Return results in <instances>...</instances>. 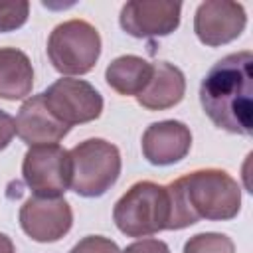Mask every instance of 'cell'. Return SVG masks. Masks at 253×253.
<instances>
[{
	"mask_svg": "<svg viewBox=\"0 0 253 253\" xmlns=\"http://www.w3.org/2000/svg\"><path fill=\"white\" fill-rule=\"evenodd\" d=\"M14 121H16V134L28 146L57 144L69 132V126L51 115L42 93L28 97L22 103Z\"/></svg>",
	"mask_w": 253,
	"mask_h": 253,
	"instance_id": "obj_12",
	"label": "cell"
},
{
	"mask_svg": "<svg viewBox=\"0 0 253 253\" xmlns=\"http://www.w3.org/2000/svg\"><path fill=\"white\" fill-rule=\"evenodd\" d=\"M182 253H235V243L225 233L204 231L192 235L184 243Z\"/></svg>",
	"mask_w": 253,
	"mask_h": 253,
	"instance_id": "obj_16",
	"label": "cell"
},
{
	"mask_svg": "<svg viewBox=\"0 0 253 253\" xmlns=\"http://www.w3.org/2000/svg\"><path fill=\"white\" fill-rule=\"evenodd\" d=\"M34 67L18 47H0V99L20 101L32 93Z\"/></svg>",
	"mask_w": 253,
	"mask_h": 253,
	"instance_id": "obj_14",
	"label": "cell"
},
{
	"mask_svg": "<svg viewBox=\"0 0 253 253\" xmlns=\"http://www.w3.org/2000/svg\"><path fill=\"white\" fill-rule=\"evenodd\" d=\"M42 95L51 115L69 128L73 125L91 123L103 113L101 93L85 79L61 77L51 83Z\"/></svg>",
	"mask_w": 253,
	"mask_h": 253,
	"instance_id": "obj_7",
	"label": "cell"
},
{
	"mask_svg": "<svg viewBox=\"0 0 253 253\" xmlns=\"http://www.w3.org/2000/svg\"><path fill=\"white\" fill-rule=\"evenodd\" d=\"M186 93V77L182 69L168 61L152 63V77L144 91L136 97L138 105L148 111H166L176 107Z\"/></svg>",
	"mask_w": 253,
	"mask_h": 253,
	"instance_id": "obj_13",
	"label": "cell"
},
{
	"mask_svg": "<svg viewBox=\"0 0 253 253\" xmlns=\"http://www.w3.org/2000/svg\"><path fill=\"white\" fill-rule=\"evenodd\" d=\"M182 4L172 0H130L121 8L119 24L132 38H164L180 26Z\"/></svg>",
	"mask_w": 253,
	"mask_h": 253,
	"instance_id": "obj_10",
	"label": "cell"
},
{
	"mask_svg": "<svg viewBox=\"0 0 253 253\" xmlns=\"http://www.w3.org/2000/svg\"><path fill=\"white\" fill-rule=\"evenodd\" d=\"M152 77V63L140 55H119L105 69L107 85L125 97H138Z\"/></svg>",
	"mask_w": 253,
	"mask_h": 253,
	"instance_id": "obj_15",
	"label": "cell"
},
{
	"mask_svg": "<svg viewBox=\"0 0 253 253\" xmlns=\"http://www.w3.org/2000/svg\"><path fill=\"white\" fill-rule=\"evenodd\" d=\"M247 26L245 8L229 0H206L196 8L194 32L208 47H219L237 40Z\"/></svg>",
	"mask_w": 253,
	"mask_h": 253,
	"instance_id": "obj_9",
	"label": "cell"
},
{
	"mask_svg": "<svg viewBox=\"0 0 253 253\" xmlns=\"http://www.w3.org/2000/svg\"><path fill=\"white\" fill-rule=\"evenodd\" d=\"M47 57L61 75L89 73L101 55V36L87 20H67L57 24L47 38Z\"/></svg>",
	"mask_w": 253,
	"mask_h": 253,
	"instance_id": "obj_5",
	"label": "cell"
},
{
	"mask_svg": "<svg viewBox=\"0 0 253 253\" xmlns=\"http://www.w3.org/2000/svg\"><path fill=\"white\" fill-rule=\"evenodd\" d=\"M0 253H16L14 243L6 233H0Z\"/></svg>",
	"mask_w": 253,
	"mask_h": 253,
	"instance_id": "obj_21",
	"label": "cell"
},
{
	"mask_svg": "<svg viewBox=\"0 0 253 253\" xmlns=\"http://www.w3.org/2000/svg\"><path fill=\"white\" fill-rule=\"evenodd\" d=\"M28 16H30V2L26 0L0 2V34L22 28L28 22Z\"/></svg>",
	"mask_w": 253,
	"mask_h": 253,
	"instance_id": "obj_17",
	"label": "cell"
},
{
	"mask_svg": "<svg viewBox=\"0 0 253 253\" xmlns=\"http://www.w3.org/2000/svg\"><path fill=\"white\" fill-rule=\"evenodd\" d=\"M20 225L24 233L38 243H53L69 233L73 211L69 202L61 198L32 196L20 208Z\"/></svg>",
	"mask_w": 253,
	"mask_h": 253,
	"instance_id": "obj_8",
	"label": "cell"
},
{
	"mask_svg": "<svg viewBox=\"0 0 253 253\" xmlns=\"http://www.w3.org/2000/svg\"><path fill=\"white\" fill-rule=\"evenodd\" d=\"M113 221L126 237H150L168 229L170 200L166 186L150 180L132 184L115 204Z\"/></svg>",
	"mask_w": 253,
	"mask_h": 253,
	"instance_id": "obj_3",
	"label": "cell"
},
{
	"mask_svg": "<svg viewBox=\"0 0 253 253\" xmlns=\"http://www.w3.org/2000/svg\"><path fill=\"white\" fill-rule=\"evenodd\" d=\"M22 176L34 196L61 198L71 184L69 150L59 144L30 146L24 154Z\"/></svg>",
	"mask_w": 253,
	"mask_h": 253,
	"instance_id": "obj_6",
	"label": "cell"
},
{
	"mask_svg": "<svg viewBox=\"0 0 253 253\" xmlns=\"http://www.w3.org/2000/svg\"><path fill=\"white\" fill-rule=\"evenodd\" d=\"M121 253H170V247L162 239L154 237H142L130 245H126Z\"/></svg>",
	"mask_w": 253,
	"mask_h": 253,
	"instance_id": "obj_19",
	"label": "cell"
},
{
	"mask_svg": "<svg viewBox=\"0 0 253 253\" xmlns=\"http://www.w3.org/2000/svg\"><path fill=\"white\" fill-rule=\"evenodd\" d=\"M140 146L142 156L152 166H170L188 156L192 148V132L182 121H158L146 126Z\"/></svg>",
	"mask_w": 253,
	"mask_h": 253,
	"instance_id": "obj_11",
	"label": "cell"
},
{
	"mask_svg": "<svg viewBox=\"0 0 253 253\" xmlns=\"http://www.w3.org/2000/svg\"><path fill=\"white\" fill-rule=\"evenodd\" d=\"M69 188L83 198L107 194L121 176V152L105 138H87L69 150Z\"/></svg>",
	"mask_w": 253,
	"mask_h": 253,
	"instance_id": "obj_4",
	"label": "cell"
},
{
	"mask_svg": "<svg viewBox=\"0 0 253 253\" xmlns=\"http://www.w3.org/2000/svg\"><path fill=\"white\" fill-rule=\"evenodd\" d=\"M170 200L168 229H184L200 219L227 221L241 210V188L221 168L194 170L166 186Z\"/></svg>",
	"mask_w": 253,
	"mask_h": 253,
	"instance_id": "obj_2",
	"label": "cell"
},
{
	"mask_svg": "<svg viewBox=\"0 0 253 253\" xmlns=\"http://www.w3.org/2000/svg\"><path fill=\"white\" fill-rule=\"evenodd\" d=\"M14 134H16V121L8 113L0 111V150H4L12 142Z\"/></svg>",
	"mask_w": 253,
	"mask_h": 253,
	"instance_id": "obj_20",
	"label": "cell"
},
{
	"mask_svg": "<svg viewBox=\"0 0 253 253\" xmlns=\"http://www.w3.org/2000/svg\"><path fill=\"white\" fill-rule=\"evenodd\" d=\"M69 253H121L119 245L103 235H87L73 245Z\"/></svg>",
	"mask_w": 253,
	"mask_h": 253,
	"instance_id": "obj_18",
	"label": "cell"
},
{
	"mask_svg": "<svg viewBox=\"0 0 253 253\" xmlns=\"http://www.w3.org/2000/svg\"><path fill=\"white\" fill-rule=\"evenodd\" d=\"M200 103L217 128L251 136L253 53L243 49L215 61L200 83Z\"/></svg>",
	"mask_w": 253,
	"mask_h": 253,
	"instance_id": "obj_1",
	"label": "cell"
}]
</instances>
